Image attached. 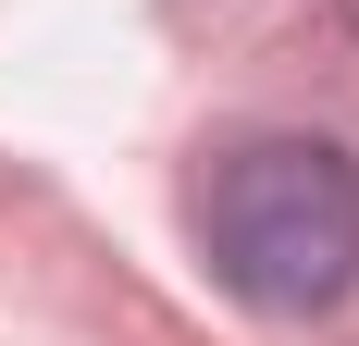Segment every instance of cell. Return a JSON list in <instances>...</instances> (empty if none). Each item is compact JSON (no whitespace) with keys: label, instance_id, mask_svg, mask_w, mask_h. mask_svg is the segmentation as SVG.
Wrapping results in <instances>:
<instances>
[{"label":"cell","instance_id":"6da1fadb","mask_svg":"<svg viewBox=\"0 0 359 346\" xmlns=\"http://www.w3.org/2000/svg\"><path fill=\"white\" fill-rule=\"evenodd\" d=\"M211 272L273 321H310L359 284V161L334 137H236L198 173Z\"/></svg>","mask_w":359,"mask_h":346}]
</instances>
